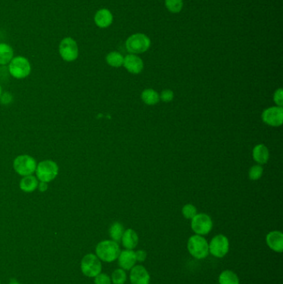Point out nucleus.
<instances>
[{
    "label": "nucleus",
    "mask_w": 283,
    "mask_h": 284,
    "mask_svg": "<svg viewBox=\"0 0 283 284\" xmlns=\"http://www.w3.org/2000/svg\"><path fill=\"white\" fill-rule=\"evenodd\" d=\"M119 244L113 240H104L99 243L96 248V253L101 261L112 263L117 259L120 254Z\"/></svg>",
    "instance_id": "nucleus-1"
},
{
    "label": "nucleus",
    "mask_w": 283,
    "mask_h": 284,
    "mask_svg": "<svg viewBox=\"0 0 283 284\" xmlns=\"http://www.w3.org/2000/svg\"><path fill=\"white\" fill-rule=\"evenodd\" d=\"M187 249L190 255L197 259H203L209 254V243L203 236L193 235L187 243Z\"/></svg>",
    "instance_id": "nucleus-2"
},
{
    "label": "nucleus",
    "mask_w": 283,
    "mask_h": 284,
    "mask_svg": "<svg viewBox=\"0 0 283 284\" xmlns=\"http://www.w3.org/2000/svg\"><path fill=\"white\" fill-rule=\"evenodd\" d=\"M150 39L143 33L132 35L126 42V49L132 54H140L146 52L150 49Z\"/></svg>",
    "instance_id": "nucleus-3"
},
{
    "label": "nucleus",
    "mask_w": 283,
    "mask_h": 284,
    "mask_svg": "<svg viewBox=\"0 0 283 284\" xmlns=\"http://www.w3.org/2000/svg\"><path fill=\"white\" fill-rule=\"evenodd\" d=\"M81 269L83 274L86 277L95 278L101 272L102 265L98 256L93 253H88L82 259Z\"/></svg>",
    "instance_id": "nucleus-4"
},
{
    "label": "nucleus",
    "mask_w": 283,
    "mask_h": 284,
    "mask_svg": "<svg viewBox=\"0 0 283 284\" xmlns=\"http://www.w3.org/2000/svg\"><path fill=\"white\" fill-rule=\"evenodd\" d=\"M35 171L39 181L49 183L57 177L58 167L54 161L48 160L38 164Z\"/></svg>",
    "instance_id": "nucleus-5"
},
{
    "label": "nucleus",
    "mask_w": 283,
    "mask_h": 284,
    "mask_svg": "<svg viewBox=\"0 0 283 284\" xmlns=\"http://www.w3.org/2000/svg\"><path fill=\"white\" fill-rule=\"evenodd\" d=\"M9 72L14 78L17 79L28 77L31 72V66L29 60L23 57L13 58L9 63Z\"/></svg>",
    "instance_id": "nucleus-6"
},
{
    "label": "nucleus",
    "mask_w": 283,
    "mask_h": 284,
    "mask_svg": "<svg viewBox=\"0 0 283 284\" xmlns=\"http://www.w3.org/2000/svg\"><path fill=\"white\" fill-rule=\"evenodd\" d=\"M14 167L18 175L27 176L34 173L37 163L34 159L29 155H18L14 161Z\"/></svg>",
    "instance_id": "nucleus-7"
},
{
    "label": "nucleus",
    "mask_w": 283,
    "mask_h": 284,
    "mask_svg": "<svg viewBox=\"0 0 283 284\" xmlns=\"http://www.w3.org/2000/svg\"><path fill=\"white\" fill-rule=\"evenodd\" d=\"M209 253L215 258H223L229 251V238L223 234L215 236L209 244Z\"/></svg>",
    "instance_id": "nucleus-8"
},
{
    "label": "nucleus",
    "mask_w": 283,
    "mask_h": 284,
    "mask_svg": "<svg viewBox=\"0 0 283 284\" xmlns=\"http://www.w3.org/2000/svg\"><path fill=\"white\" fill-rule=\"evenodd\" d=\"M191 228L198 235H206L213 229V221L207 214H197L191 219Z\"/></svg>",
    "instance_id": "nucleus-9"
},
{
    "label": "nucleus",
    "mask_w": 283,
    "mask_h": 284,
    "mask_svg": "<svg viewBox=\"0 0 283 284\" xmlns=\"http://www.w3.org/2000/svg\"><path fill=\"white\" fill-rule=\"evenodd\" d=\"M59 53L63 60L73 62L78 57V47L77 42L72 37H65L61 41Z\"/></svg>",
    "instance_id": "nucleus-10"
},
{
    "label": "nucleus",
    "mask_w": 283,
    "mask_h": 284,
    "mask_svg": "<svg viewBox=\"0 0 283 284\" xmlns=\"http://www.w3.org/2000/svg\"><path fill=\"white\" fill-rule=\"evenodd\" d=\"M263 121L268 126L278 127L283 125V106H272L265 110L262 115Z\"/></svg>",
    "instance_id": "nucleus-11"
},
{
    "label": "nucleus",
    "mask_w": 283,
    "mask_h": 284,
    "mask_svg": "<svg viewBox=\"0 0 283 284\" xmlns=\"http://www.w3.org/2000/svg\"><path fill=\"white\" fill-rule=\"evenodd\" d=\"M130 280L132 284H150V275L142 265H134L131 269Z\"/></svg>",
    "instance_id": "nucleus-12"
},
{
    "label": "nucleus",
    "mask_w": 283,
    "mask_h": 284,
    "mask_svg": "<svg viewBox=\"0 0 283 284\" xmlns=\"http://www.w3.org/2000/svg\"><path fill=\"white\" fill-rule=\"evenodd\" d=\"M123 66L132 74H139L144 68L142 59L135 54H129L124 58Z\"/></svg>",
    "instance_id": "nucleus-13"
},
{
    "label": "nucleus",
    "mask_w": 283,
    "mask_h": 284,
    "mask_svg": "<svg viewBox=\"0 0 283 284\" xmlns=\"http://www.w3.org/2000/svg\"><path fill=\"white\" fill-rule=\"evenodd\" d=\"M118 264L120 268L125 270H131L136 264V258H135V252L134 250H125L120 251V254L118 256Z\"/></svg>",
    "instance_id": "nucleus-14"
},
{
    "label": "nucleus",
    "mask_w": 283,
    "mask_h": 284,
    "mask_svg": "<svg viewBox=\"0 0 283 284\" xmlns=\"http://www.w3.org/2000/svg\"><path fill=\"white\" fill-rule=\"evenodd\" d=\"M266 243L272 251L282 252L283 251V234L281 231H272L266 237Z\"/></svg>",
    "instance_id": "nucleus-15"
},
{
    "label": "nucleus",
    "mask_w": 283,
    "mask_h": 284,
    "mask_svg": "<svg viewBox=\"0 0 283 284\" xmlns=\"http://www.w3.org/2000/svg\"><path fill=\"white\" fill-rule=\"evenodd\" d=\"M94 21L99 28L106 29L111 26V24L113 22V15L108 9H100L96 13Z\"/></svg>",
    "instance_id": "nucleus-16"
},
{
    "label": "nucleus",
    "mask_w": 283,
    "mask_h": 284,
    "mask_svg": "<svg viewBox=\"0 0 283 284\" xmlns=\"http://www.w3.org/2000/svg\"><path fill=\"white\" fill-rule=\"evenodd\" d=\"M120 241L122 243L123 247L126 248V250H134L139 243L137 233L132 229L125 230Z\"/></svg>",
    "instance_id": "nucleus-17"
},
{
    "label": "nucleus",
    "mask_w": 283,
    "mask_h": 284,
    "mask_svg": "<svg viewBox=\"0 0 283 284\" xmlns=\"http://www.w3.org/2000/svg\"><path fill=\"white\" fill-rule=\"evenodd\" d=\"M269 150L266 146H264L263 144H259L257 145L256 147L253 148L252 150V157L254 159V161L260 165L266 164L269 160Z\"/></svg>",
    "instance_id": "nucleus-18"
},
{
    "label": "nucleus",
    "mask_w": 283,
    "mask_h": 284,
    "mask_svg": "<svg viewBox=\"0 0 283 284\" xmlns=\"http://www.w3.org/2000/svg\"><path fill=\"white\" fill-rule=\"evenodd\" d=\"M38 185L37 179L35 178L33 175H27L23 176V178L21 180L20 189L24 192H33L35 189H37Z\"/></svg>",
    "instance_id": "nucleus-19"
},
{
    "label": "nucleus",
    "mask_w": 283,
    "mask_h": 284,
    "mask_svg": "<svg viewBox=\"0 0 283 284\" xmlns=\"http://www.w3.org/2000/svg\"><path fill=\"white\" fill-rule=\"evenodd\" d=\"M14 58V50L6 43H0V65H6Z\"/></svg>",
    "instance_id": "nucleus-20"
},
{
    "label": "nucleus",
    "mask_w": 283,
    "mask_h": 284,
    "mask_svg": "<svg viewBox=\"0 0 283 284\" xmlns=\"http://www.w3.org/2000/svg\"><path fill=\"white\" fill-rule=\"evenodd\" d=\"M141 99L144 101V103L149 106H154L160 101V95L154 89L149 88L146 89L141 93Z\"/></svg>",
    "instance_id": "nucleus-21"
},
{
    "label": "nucleus",
    "mask_w": 283,
    "mask_h": 284,
    "mask_svg": "<svg viewBox=\"0 0 283 284\" xmlns=\"http://www.w3.org/2000/svg\"><path fill=\"white\" fill-rule=\"evenodd\" d=\"M219 284H240L238 276L231 270H224L218 277Z\"/></svg>",
    "instance_id": "nucleus-22"
},
{
    "label": "nucleus",
    "mask_w": 283,
    "mask_h": 284,
    "mask_svg": "<svg viewBox=\"0 0 283 284\" xmlns=\"http://www.w3.org/2000/svg\"><path fill=\"white\" fill-rule=\"evenodd\" d=\"M124 227L122 224L119 222H115L114 224H112V226L109 230V234L112 240L115 242H120L124 234Z\"/></svg>",
    "instance_id": "nucleus-23"
},
{
    "label": "nucleus",
    "mask_w": 283,
    "mask_h": 284,
    "mask_svg": "<svg viewBox=\"0 0 283 284\" xmlns=\"http://www.w3.org/2000/svg\"><path fill=\"white\" fill-rule=\"evenodd\" d=\"M106 63L113 67H120L123 66L124 57L120 52H112L106 56Z\"/></svg>",
    "instance_id": "nucleus-24"
},
{
    "label": "nucleus",
    "mask_w": 283,
    "mask_h": 284,
    "mask_svg": "<svg viewBox=\"0 0 283 284\" xmlns=\"http://www.w3.org/2000/svg\"><path fill=\"white\" fill-rule=\"evenodd\" d=\"M167 9L173 14H178L183 9V0H166Z\"/></svg>",
    "instance_id": "nucleus-25"
},
{
    "label": "nucleus",
    "mask_w": 283,
    "mask_h": 284,
    "mask_svg": "<svg viewBox=\"0 0 283 284\" xmlns=\"http://www.w3.org/2000/svg\"><path fill=\"white\" fill-rule=\"evenodd\" d=\"M126 276L125 270L122 268H118V269L115 270L114 272L112 274V282L113 284H124L126 283Z\"/></svg>",
    "instance_id": "nucleus-26"
},
{
    "label": "nucleus",
    "mask_w": 283,
    "mask_h": 284,
    "mask_svg": "<svg viewBox=\"0 0 283 284\" xmlns=\"http://www.w3.org/2000/svg\"><path fill=\"white\" fill-rule=\"evenodd\" d=\"M183 217L187 219H192L197 215V209L195 205L191 204H185L182 209Z\"/></svg>",
    "instance_id": "nucleus-27"
},
{
    "label": "nucleus",
    "mask_w": 283,
    "mask_h": 284,
    "mask_svg": "<svg viewBox=\"0 0 283 284\" xmlns=\"http://www.w3.org/2000/svg\"><path fill=\"white\" fill-rule=\"evenodd\" d=\"M263 173V167L259 165H256V166H253L249 170V178L251 179L252 181H257L262 177Z\"/></svg>",
    "instance_id": "nucleus-28"
},
{
    "label": "nucleus",
    "mask_w": 283,
    "mask_h": 284,
    "mask_svg": "<svg viewBox=\"0 0 283 284\" xmlns=\"http://www.w3.org/2000/svg\"><path fill=\"white\" fill-rule=\"evenodd\" d=\"M95 284H111L112 279L106 273H99L95 277Z\"/></svg>",
    "instance_id": "nucleus-29"
},
{
    "label": "nucleus",
    "mask_w": 283,
    "mask_h": 284,
    "mask_svg": "<svg viewBox=\"0 0 283 284\" xmlns=\"http://www.w3.org/2000/svg\"><path fill=\"white\" fill-rule=\"evenodd\" d=\"M160 99L166 103L170 102L174 99V92L171 90H165L160 95Z\"/></svg>",
    "instance_id": "nucleus-30"
},
{
    "label": "nucleus",
    "mask_w": 283,
    "mask_h": 284,
    "mask_svg": "<svg viewBox=\"0 0 283 284\" xmlns=\"http://www.w3.org/2000/svg\"><path fill=\"white\" fill-rule=\"evenodd\" d=\"M273 99H274L275 103L277 104V106H283V92L282 88L277 90L275 92L274 96H273Z\"/></svg>",
    "instance_id": "nucleus-31"
},
{
    "label": "nucleus",
    "mask_w": 283,
    "mask_h": 284,
    "mask_svg": "<svg viewBox=\"0 0 283 284\" xmlns=\"http://www.w3.org/2000/svg\"><path fill=\"white\" fill-rule=\"evenodd\" d=\"M135 252V258H136V261L138 262H144L146 261V257H147V253H146L145 250H139L137 251H134Z\"/></svg>",
    "instance_id": "nucleus-32"
},
{
    "label": "nucleus",
    "mask_w": 283,
    "mask_h": 284,
    "mask_svg": "<svg viewBox=\"0 0 283 284\" xmlns=\"http://www.w3.org/2000/svg\"><path fill=\"white\" fill-rule=\"evenodd\" d=\"M1 101H2V103L3 104H9L12 101V96L11 94H9V93H4L3 95H1Z\"/></svg>",
    "instance_id": "nucleus-33"
},
{
    "label": "nucleus",
    "mask_w": 283,
    "mask_h": 284,
    "mask_svg": "<svg viewBox=\"0 0 283 284\" xmlns=\"http://www.w3.org/2000/svg\"><path fill=\"white\" fill-rule=\"evenodd\" d=\"M47 189H48V183L41 181V183L39 184V190L41 192H44V191H46Z\"/></svg>",
    "instance_id": "nucleus-34"
},
{
    "label": "nucleus",
    "mask_w": 283,
    "mask_h": 284,
    "mask_svg": "<svg viewBox=\"0 0 283 284\" xmlns=\"http://www.w3.org/2000/svg\"><path fill=\"white\" fill-rule=\"evenodd\" d=\"M10 284H19V283H17V282L15 281V280H12L11 283H10Z\"/></svg>",
    "instance_id": "nucleus-35"
},
{
    "label": "nucleus",
    "mask_w": 283,
    "mask_h": 284,
    "mask_svg": "<svg viewBox=\"0 0 283 284\" xmlns=\"http://www.w3.org/2000/svg\"><path fill=\"white\" fill-rule=\"evenodd\" d=\"M1 93H2V89H1V86H0V97H1Z\"/></svg>",
    "instance_id": "nucleus-36"
},
{
    "label": "nucleus",
    "mask_w": 283,
    "mask_h": 284,
    "mask_svg": "<svg viewBox=\"0 0 283 284\" xmlns=\"http://www.w3.org/2000/svg\"><path fill=\"white\" fill-rule=\"evenodd\" d=\"M0 284H1V282H0Z\"/></svg>",
    "instance_id": "nucleus-37"
}]
</instances>
